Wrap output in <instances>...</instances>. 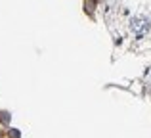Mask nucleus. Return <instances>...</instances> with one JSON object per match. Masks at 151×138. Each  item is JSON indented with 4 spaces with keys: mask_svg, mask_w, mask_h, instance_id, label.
I'll list each match as a JSON object with an SVG mask.
<instances>
[{
    "mask_svg": "<svg viewBox=\"0 0 151 138\" xmlns=\"http://www.w3.org/2000/svg\"><path fill=\"white\" fill-rule=\"evenodd\" d=\"M10 136H14V138H19V132H17V131H14V132H10Z\"/></svg>",
    "mask_w": 151,
    "mask_h": 138,
    "instance_id": "obj_3",
    "label": "nucleus"
},
{
    "mask_svg": "<svg viewBox=\"0 0 151 138\" xmlns=\"http://www.w3.org/2000/svg\"><path fill=\"white\" fill-rule=\"evenodd\" d=\"M0 121H4V123H6V121H8V113H0Z\"/></svg>",
    "mask_w": 151,
    "mask_h": 138,
    "instance_id": "obj_2",
    "label": "nucleus"
},
{
    "mask_svg": "<svg viewBox=\"0 0 151 138\" xmlns=\"http://www.w3.org/2000/svg\"><path fill=\"white\" fill-rule=\"evenodd\" d=\"M132 31H134L136 37H144V35L149 31V21L145 17H136L132 21Z\"/></svg>",
    "mask_w": 151,
    "mask_h": 138,
    "instance_id": "obj_1",
    "label": "nucleus"
}]
</instances>
